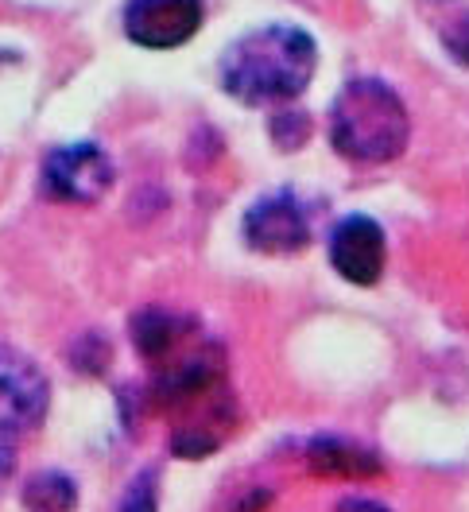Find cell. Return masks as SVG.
I'll return each instance as SVG.
<instances>
[{
    "instance_id": "cell-13",
    "label": "cell",
    "mask_w": 469,
    "mask_h": 512,
    "mask_svg": "<svg viewBox=\"0 0 469 512\" xmlns=\"http://www.w3.org/2000/svg\"><path fill=\"white\" fill-rule=\"evenodd\" d=\"M442 47H446V55H450L454 63L469 70V16H462L458 24H450V28L442 32Z\"/></svg>"
},
{
    "instance_id": "cell-11",
    "label": "cell",
    "mask_w": 469,
    "mask_h": 512,
    "mask_svg": "<svg viewBox=\"0 0 469 512\" xmlns=\"http://www.w3.org/2000/svg\"><path fill=\"white\" fill-rule=\"evenodd\" d=\"M121 512H156V478L140 474V478L132 481L125 501H121Z\"/></svg>"
},
{
    "instance_id": "cell-9",
    "label": "cell",
    "mask_w": 469,
    "mask_h": 512,
    "mask_svg": "<svg viewBox=\"0 0 469 512\" xmlns=\"http://www.w3.org/2000/svg\"><path fill=\"white\" fill-rule=\"evenodd\" d=\"M183 326H187V319H179L171 311H159V307H148V311H140L132 319V342H136L140 357L163 361V357H171L183 346Z\"/></svg>"
},
{
    "instance_id": "cell-2",
    "label": "cell",
    "mask_w": 469,
    "mask_h": 512,
    "mask_svg": "<svg viewBox=\"0 0 469 512\" xmlns=\"http://www.w3.org/2000/svg\"><path fill=\"white\" fill-rule=\"evenodd\" d=\"M407 109L400 94L376 78L349 82L330 105V144L353 163H388L407 148Z\"/></svg>"
},
{
    "instance_id": "cell-14",
    "label": "cell",
    "mask_w": 469,
    "mask_h": 512,
    "mask_svg": "<svg viewBox=\"0 0 469 512\" xmlns=\"http://www.w3.org/2000/svg\"><path fill=\"white\" fill-rule=\"evenodd\" d=\"M338 512H388V509H380L376 501H365V497H353V501H342Z\"/></svg>"
},
{
    "instance_id": "cell-4",
    "label": "cell",
    "mask_w": 469,
    "mask_h": 512,
    "mask_svg": "<svg viewBox=\"0 0 469 512\" xmlns=\"http://www.w3.org/2000/svg\"><path fill=\"white\" fill-rule=\"evenodd\" d=\"M241 229L249 249L264 256H291L311 241V218L295 194H268L252 202Z\"/></svg>"
},
{
    "instance_id": "cell-1",
    "label": "cell",
    "mask_w": 469,
    "mask_h": 512,
    "mask_svg": "<svg viewBox=\"0 0 469 512\" xmlns=\"http://www.w3.org/2000/svg\"><path fill=\"white\" fill-rule=\"evenodd\" d=\"M318 47L303 28L268 24L221 55V86L245 105H283L311 86Z\"/></svg>"
},
{
    "instance_id": "cell-5",
    "label": "cell",
    "mask_w": 469,
    "mask_h": 512,
    "mask_svg": "<svg viewBox=\"0 0 469 512\" xmlns=\"http://www.w3.org/2000/svg\"><path fill=\"white\" fill-rule=\"evenodd\" d=\"M202 28V0H128L125 32L132 43L171 51L190 43Z\"/></svg>"
},
{
    "instance_id": "cell-3",
    "label": "cell",
    "mask_w": 469,
    "mask_h": 512,
    "mask_svg": "<svg viewBox=\"0 0 469 512\" xmlns=\"http://www.w3.org/2000/svg\"><path fill=\"white\" fill-rule=\"evenodd\" d=\"M113 183V163L97 144H63L43 160V191L55 202L94 206Z\"/></svg>"
},
{
    "instance_id": "cell-10",
    "label": "cell",
    "mask_w": 469,
    "mask_h": 512,
    "mask_svg": "<svg viewBox=\"0 0 469 512\" xmlns=\"http://www.w3.org/2000/svg\"><path fill=\"white\" fill-rule=\"evenodd\" d=\"M24 505L28 512H74L78 489L66 474H35L24 485Z\"/></svg>"
},
{
    "instance_id": "cell-7",
    "label": "cell",
    "mask_w": 469,
    "mask_h": 512,
    "mask_svg": "<svg viewBox=\"0 0 469 512\" xmlns=\"http://www.w3.org/2000/svg\"><path fill=\"white\" fill-rule=\"evenodd\" d=\"M47 412V377L32 357L12 346H0V419L20 427L24 435L43 423Z\"/></svg>"
},
{
    "instance_id": "cell-6",
    "label": "cell",
    "mask_w": 469,
    "mask_h": 512,
    "mask_svg": "<svg viewBox=\"0 0 469 512\" xmlns=\"http://www.w3.org/2000/svg\"><path fill=\"white\" fill-rule=\"evenodd\" d=\"M384 260H388V245H384V229L365 218L353 214L345 218L334 237H330V264L338 268V276L357 284V288H373L384 276Z\"/></svg>"
},
{
    "instance_id": "cell-12",
    "label": "cell",
    "mask_w": 469,
    "mask_h": 512,
    "mask_svg": "<svg viewBox=\"0 0 469 512\" xmlns=\"http://www.w3.org/2000/svg\"><path fill=\"white\" fill-rule=\"evenodd\" d=\"M20 427H12L8 419H0V489H4V481L12 478V470H16V450H20Z\"/></svg>"
},
{
    "instance_id": "cell-8",
    "label": "cell",
    "mask_w": 469,
    "mask_h": 512,
    "mask_svg": "<svg viewBox=\"0 0 469 512\" xmlns=\"http://www.w3.org/2000/svg\"><path fill=\"white\" fill-rule=\"evenodd\" d=\"M307 458H311L314 474H330V478H369V474H380V462L369 450H361L357 443H345V439H334V435L314 439Z\"/></svg>"
}]
</instances>
